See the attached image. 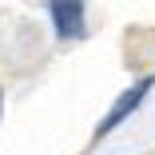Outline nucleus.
Returning <instances> with one entry per match:
<instances>
[{"label":"nucleus","mask_w":155,"mask_h":155,"mask_svg":"<svg viewBox=\"0 0 155 155\" xmlns=\"http://www.w3.org/2000/svg\"><path fill=\"white\" fill-rule=\"evenodd\" d=\"M52 20H56V32L64 36V40H80L87 32V24H84V4H76V0H56L52 4Z\"/></svg>","instance_id":"f257e3e1"},{"label":"nucleus","mask_w":155,"mask_h":155,"mask_svg":"<svg viewBox=\"0 0 155 155\" xmlns=\"http://www.w3.org/2000/svg\"><path fill=\"white\" fill-rule=\"evenodd\" d=\"M147 87H151V80H139V84H135L131 91H123V100H119V104H115V107L107 111V119L100 123V131H96V135H107V131L115 127V123H119L123 115H127V111H135V107H139V100H143V91H147Z\"/></svg>","instance_id":"f03ea898"}]
</instances>
